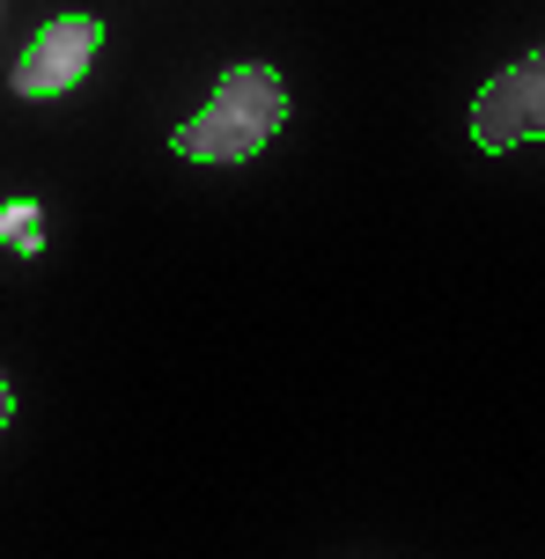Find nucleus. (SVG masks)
Wrapping results in <instances>:
<instances>
[{
	"mask_svg": "<svg viewBox=\"0 0 545 559\" xmlns=\"http://www.w3.org/2000/svg\"><path fill=\"white\" fill-rule=\"evenodd\" d=\"M281 118H287L281 74H273V67H229V74L214 82V96L177 126L170 147L185 163H251L265 140L281 133Z\"/></svg>",
	"mask_w": 545,
	"mask_h": 559,
	"instance_id": "1",
	"label": "nucleus"
},
{
	"mask_svg": "<svg viewBox=\"0 0 545 559\" xmlns=\"http://www.w3.org/2000/svg\"><path fill=\"white\" fill-rule=\"evenodd\" d=\"M523 140H545V45L523 52L517 67H501L472 104V147L479 155H509Z\"/></svg>",
	"mask_w": 545,
	"mask_h": 559,
	"instance_id": "2",
	"label": "nucleus"
},
{
	"mask_svg": "<svg viewBox=\"0 0 545 559\" xmlns=\"http://www.w3.org/2000/svg\"><path fill=\"white\" fill-rule=\"evenodd\" d=\"M96 45H104V23L96 15H52L15 59V96L45 104V96H67L82 88V74L96 67Z\"/></svg>",
	"mask_w": 545,
	"mask_h": 559,
	"instance_id": "3",
	"label": "nucleus"
},
{
	"mask_svg": "<svg viewBox=\"0 0 545 559\" xmlns=\"http://www.w3.org/2000/svg\"><path fill=\"white\" fill-rule=\"evenodd\" d=\"M0 243L15 258H37L45 251V206H37V199H8V206H0Z\"/></svg>",
	"mask_w": 545,
	"mask_h": 559,
	"instance_id": "4",
	"label": "nucleus"
},
{
	"mask_svg": "<svg viewBox=\"0 0 545 559\" xmlns=\"http://www.w3.org/2000/svg\"><path fill=\"white\" fill-rule=\"evenodd\" d=\"M15 419V391H8V376H0V427Z\"/></svg>",
	"mask_w": 545,
	"mask_h": 559,
	"instance_id": "5",
	"label": "nucleus"
}]
</instances>
